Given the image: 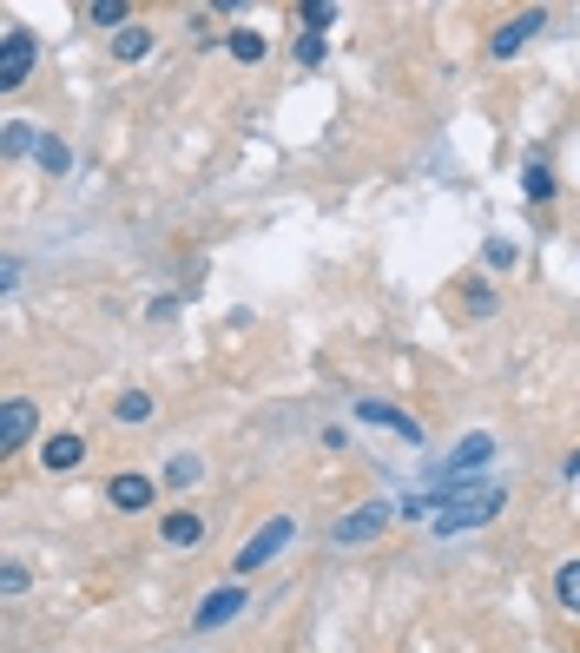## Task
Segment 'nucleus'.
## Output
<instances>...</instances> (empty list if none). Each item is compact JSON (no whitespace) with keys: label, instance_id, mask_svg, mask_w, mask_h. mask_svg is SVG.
Segmentation results:
<instances>
[{"label":"nucleus","instance_id":"obj_17","mask_svg":"<svg viewBox=\"0 0 580 653\" xmlns=\"http://www.w3.org/2000/svg\"><path fill=\"white\" fill-rule=\"evenodd\" d=\"M152 53V26H125V33H112V59L119 66H139Z\"/></svg>","mask_w":580,"mask_h":653},{"label":"nucleus","instance_id":"obj_3","mask_svg":"<svg viewBox=\"0 0 580 653\" xmlns=\"http://www.w3.org/2000/svg\"><path fill=\"white\" fill-rule=\"evenodd\" d=\"M291 542H297V522H291V515H271V522H264V529H258V535H251V542H244V548L231 555V575L244 581V575L271 568V562H277L284 548H291Z\"/></svg>","mask_w":580,"mask_h":653},{"label":"nucleus","instance_id":"obj_27","mask_svg":"<svg viewBox=\"0 0 580 653\" xmlns=\"http://www.w3.org/2000/svg\"><path fill=\"white\" fill-rule=\"evenodd\" d=\"M185 26H191V40H198V46H211V40H218V26H211V13H185Z\"/></svg>","mask_w":580,"mask_h":653},{"label":"nucleus","instance_id":"obj_21","mask_svg":"<svg viewBox=\"0 0 580 653\" xmlns=\"http://www.w3.org/2000/svg\"><path fill=\"white\" fill-rule=\"evenodd\" d=\"M66 165H73V152H66V139H59V132H46V139H40V172H53V178H59Z\"/></svg>","mask_w":580,"mask_h":653},{"label":"nucleus","instance_id":"obj_10","mask_svg":"<svg viewBox=\"0 0 580 653\" xmlns=\"http://www.w3.org/2000/svg\"><path fill=\"white\" fill-rule=\"evenodd\" d=\"M33 429H40V410H33L26 396H7V403H0V449L20 456V449L33 443Z\"/></svg>","mask_w":580,"mask_h":653},{"label":"nucleus","instance_id":"obj_15","mask_svg":"<svg viewBox=\"0 0 580 653\" xmlns=\"http://www.w3.org/2000/svg\"><path fill=\"white\" fill-rule=\"evenodd\" d=\"M522 192H528V205H548V198L561 192L555 165H548V159H528V165H522Z\"/></svg>","mask_w":580,"mask_h":653},{"label":"nucleus","instance_id":"obj_22","mask_svg":"<svg viewBox=\"0 0 580 653\" xmlns=\"http://www.w3.org/2000/svg\"><path fill=\"white\" fill-rule=\"evenodd\" d=\"M198 476H205V462H198V456H172V462H165V482H172V489H191Z\"/></svg>","mask_w":580,"mask_h":653},{"label":"nucleus","instance_id":"obj_2","mask_svg":"<svg viewBox=\"0 0 580 653\" xmlns=\"http://www.w3.org/2000/svg\"><path fill=\"white\" fill-rule=\"evenodd\" d=\"M489 462H495V436H489V429H469V436H462L436 469H429V482H423V489H462V482H469V476H482Z\"/></svg>","mask_w":580,"mask_h":653},{"label":"nucleus","instance_id":"obj_8","mask_svg":"<svg viewBox=\"0 0 580 653\" xmlns=\"http://www.w3.org/2000/svg\"><path fill=\"white\" fill-rule=\"evenodd\" d=\"M244 608H251V595L231 581V588H218V595H205V601L191 608V634H218V628H231Z\"/></svg>","mask_w":580,"mask_h":653},{"label":"nucleus","instance_id":"obj_23","mask_svg":"<svg viewBox=\"0 0 580 653\" xmlns=\"http://www.w3.org/2000/svg\"><path fill=\"white\" fill-rule=\"evenodd\" d=\"M489 264H495V271H515V264H522L515 238H489Z\"/></svg>","mask_w":580,"mask_h":653},{"label":"nucleus","instance_id":"obj_28","mask_svg":"<svg viewBox=\"0 0 580 653\" xmlns=\"http://www.w3.org/2000/svg\"><path fill=\"white\" fill-rule=\"evenodd\" d=\"M145 317H152V324H172V317H178V297H158V304H152Z\"/></svg>","mask_w":580,"mask_h":653},{"label":"nucleus","instance_id":"obj_12","mask_svg":"<svg viewBox=\"0 0 580 653\" xmlns=\"http://www.w3.org/2000/svg\"><path fill=\"white\" fill-rule=\"evenodd\" d=\"M158 542L178 548V555H185V548H205V515H198V509H172V515L158 522Z\"/></svg>","mask_w":580,"mask_h":653},{"label":"nucleus","instance_id":"obj_26","mask_svg":"<svg viewBox=\"0 0 580 653\" xmlns=\"http://www.w3.org/2000/svg\"><path fill=\"white\" fill-rule=\"evenodd\" d=\"M324 59V33H297V66H317Z\"/></svg>","mask_w":580,"mask_h":653},{"label":"nucleus","instance_id":"obj_16","mask_svg":"<svg viewBox=\"0 0 580 653\" xmlns=\"http://www.w3.org/2000/svg\"><path fill=\"white\" fill-rule=\"evenodd\" d=\"M555 608H561V614H574V621H580V555H574V562H561V568H555Z\"/></svg>","mask_w":580,"mask_h":653},{"label":"nucleus","instance_id":"obj_14","mask_svg":"<svg viewBox=\"0 0 580 653\" xmlns=\"http://www.w3.org/2000/svg\"><path fill=\"white\" fill-rule=\"evenodd\" d=\"M152 416H158V396H152V390H119V403H112V423L139 429V423H152Z\"/></svg>","mask_w":580,"mask_h":653},{"label":"nucleus","instance_id":"obj_18","mask_svg":"<svg viewBox=\"0 0 580 653\" xmlns=\"http://www.w3.org/2000/svg\"><path fill=\"white\" fill-rule=\"evenodd\" d=\"M40 139H46L40 126H26V119H7V139H0V152H7V159H26V152L40 159Z\"/></svg>","mask_w":580,"mask_h":653},{"label":"nucleus","instance_id":"obj_24","mask_svg":"<svg viewBox=\"0 0 580 653\" xmlns=\"http://www.w3.org/2000/svg\"><path fill=\"white\" fill-rule=\"evenodd\" d=\"M0 595H7V601H20V595H26V568H20V562H7V568H0Z\"/></svg>","mask_w":580,"mask_h":653},{"label":"nucleus","instance_id":"obj_5","mask_svg":"<svg viewBox=\"0 0 580 653\" xmlns=\"http://www.w3.org/2000/svg\"><path fill=\"white\" fill-rule=\"evenodd\" d=\"M403 509H390V502H363V509H350V515H337V529H330V542L337 548H357V542H376L390 522H396Z\"/></svg>","mask_w":580,"mask_h":653},{"label":"nucleus","instance_id":"obj_7","mask_svg":"<svg viewBox=\"0 0 580 653\" xmlns=\"http://www.w3.org/2000/svg\"><path fill=\"white\" fill-rule=\"evenodd\" d=\"M357 423H370V429H396V436H403V443H416V449L429 443V429H423V423H416L409 410L383 403V396H357Z\"/></svg>","mask_w":580,"mask_h":653},{"label":"nucleus","instance_id":"obj_4","mask_svg":"<svg viewBox=\"0 0 580 653\" xmlns=\"http://www.w3.org/2000/svg\"><path fill=\"white\" fill-rule=\"evenodd\" d=\"M33 59H40V40H33V26L7 20V33H0V92H20V86L33 79Z\"/></svg>","mask_w":580,"mask_h":653},{"label":"nucleus","instance_id":"obj_25","mask_svg":"<svg viewBox=\"0 0 580 653\" xmlns=\"http://www.w3.org/2000/svg\"><path fill=\"white\" fill-rule=\"evenodd\" d=\"M330 20H337V7H330V0H317V7H304V33H324Z\"/></svg>","mask_w":580,"mask_h":653},{"label":"nucleus","instance_id":"obj_6","mask_svg":"<svg viewBox=\"0 0 580 653\" xmlns=\"http://www.w3.org/2000/svg\"><path fill=\"white\" fill-rule=\"evenodd\" d=\"M541 26H548V7H528V13H508V20H502V26L489 33V59H515V53H522V46H528V40L541 33Z\"/></svg>","mask_w":580,"mask_h":653},{"label":"nucleus","instance_id":"obj_19","mask_svg":"<svg viewBox=\"0 0 580 653\" xmlns=\"http://www.w3.org/2000/svg\"><path fill=\"white\" fill-rule=\"evenodd\" d=\"M462 311H469V317H495V311H502V291H495L489 277H469V284H462Z\"/></svg>","mask_w":580,"mask_h":653},{"label":"nucleus","instance_id":"obj_20","mask_svg":"<svg viewBox=\"0 0 580 653\" xmlns=\"http://www.w3.org/2000/svg\"><path fill=\"white\" fill-rule=\"evenodd\" d=\"M86 20H92V26L125 33V26H132V7H125V0H92V7H86Z\"/></svg>","mask_w":580,"mask_h":653},{"label":"nucleus","instance_id":"obj_1","mask_svg":"<svg viewBox=\"0 0 580 653\" xmlns=\"http://www.w3.org/2000/svg\"><path fill=\"white\" fill-rule=\"evenodd\" d=\"M508 509V489L502 482H462V496L436 515V535L449 542V535H469V529H482V522H495Z\"/></svg>","mask_w":580,"mask_h":653},{"label":"nucleus","instance_id":"obj_13","mask_svg":"<svg viewBox=\"0 0 580 653\" xmlns=\"http://www.w3.org/2000/svg\"><path fill=\"white\" fill-rule=\"evenodd\" d=\"M225 46H231V59H238V66H264V53H271L264 26H231V33H225Z\"/></svg>","mask_w":580,"mask_h":653},{"label":"nucleus","instance_id":"obj_9","mask_svg":"<svg viewBox=\"0 0 580 653\" xmlns=\"http://www.w3.org/2000/svg\"><path fill=\"white\" fill-rule=\"evenodd\" d=\"M106 502H112V515H145V509L158 502V482L139 476V469H119V476L106 482Z\"/></svg>","mask_w":580,"mask_h":653},{"label":"nucleus","instance_id":"obj_11","mask_svg":"<svg viewBox=\"0 0 580 653\" xmlns=\"http://www.w3.org/2000/svg\"><path fill=\"white\" fill-rule=\"evenodd\" d=\"M79 462H86V436L59 429V436L40 443V469H46V476H66V469H79Z\"/></svg>","mask_w":580,"mask_h":653}]
</instances>
